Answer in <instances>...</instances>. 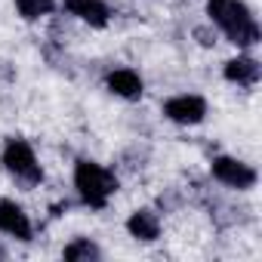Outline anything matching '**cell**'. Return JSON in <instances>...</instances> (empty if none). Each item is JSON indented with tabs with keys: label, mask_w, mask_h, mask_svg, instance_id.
I'll list each match as a JSON object with an SVG mask.
<instances>
[{
	"label": "cell",
	"mask_w": 262,
	"mask_h": 262,
	"mask_svg": "<svg viewBox=\"0 0 262 262\" xmlns=\"http://www.w3.org/2000/svg\"><path fill=\"white\" fill-rule=\"evenodd\" d=\"M207 16L225 31V37L234 47H253L262 37L250 7L241 4V0H207Z\"/></svg>",
	"instance_id": "obj_1"
},
{
	"label": "cell",
	"mask_w": 262,
	"mask_h": 262,
	"mask_svg": "<svg viewBox=\"0 0 262 262\" xmlns=\"http://www.w3.org/2000/svg\"><path fill=\"white\" fill-rule=\"evenodd\" d=\"M74 188L86 207L102 210L108 204V198L117 191V176L96 161H77L74 164Z\"/></svg>",
	"instance_id": "obj_2"
},
{
	"label": "cell",
	"mask_w": 262,
	"mask_h": 262,
	"mask_svg": "<svg viewBox=\"0 0 262 262\" xmlns=\"http://www.w3.org/2000/svg\"><path fill=\"white\" fill-rule=\"evenodd\" d=\"M0 161H4L7 173L16 176L19 182H25V185H40L43 170H40V164H37V158H34V148H31L25 139H7Z\"/></svg>",
	"instance_id": "obj_3"
},
{
	"label": "cell",
	"mask_w": 262,
	"mask_h": 262,
	"mask_svg": "<svg viewBox=\"0 0 262 262\" xmlns=\"http://www.w3.org/2000/svg\"><path fill=\"white\" fill-rule=\"evenodd\" d=\"M213 176H216L222 185L237 188V191H247V188L256 185V170H253L250 164L237 161V158H228V155L213 158Z\"/></svg>",
	"instance_id": "obj_4"
},
{
	"label": "cell",
	"mask_w": 262,
	"mask_h": 262,
	"mask_svg": "<svg viewBox=\"0 0 262 262\" xmlns=\"http://www.w3.org/2000/svg\"><path fill=\"white\" fill-rule=\"evenodd\" d=\"M164 114L173 120V123H185V126H191V123H201L204 117H207V102L201 99V96H173V99H167L164 102Z\"/></svg>",
	"instance_id": "obj_5"
},
{
	"label": "cell",
	"mask_w": 262,
	"mask_h": 262,
	"mask_svg": "<svg viewBox=\"0 0 262 262\" xmlns=\"http://www.w3.org/2000/svg\"><path fill=\"white\" fill-rule=\"evenodd\" d=\"M0 231H7L19 241H31V222L28 213L16 201H0Z\"/></svg>",
	"instance_id": "obj_6"
},
{
	"label": "cell",
	"mask_w": 262,
	"mask_h": 262,
	"mask_svg": "<svg viewBox=\"0 0 262 262\" xmlns=\"http://www.w3.org/2000/svg\"><path fill=\"white\" fill-rule=\"evenodd\" d=\"M65 4V10L71 13V16H77L80 22H86V25H93V28H105L108 25V7L102 4V0H62Z\"/></svg>",
	"instance_id": "obj_7"
},
{
	"label": "cell",
	"mask_w": 262,
	"mask_h": 262,
	"mask_svg": "<svg viewBox=\"0 0 262 262\" xmlns=\"http://www.w3.org/2000/svg\"><path fill=\"white\" fill-rule=\"evenodd\" d=\"M105 86L120 96V99H139L142 96V77L133 71V68H117L105 77Z\"/></svg>",
	"instance_id": "obj_8"
},
{
	"label": "cell",
	"mask_w": 262,
	"mask_h": 262,
	"mask_svg": "<svg viewBox=\"0 0 262 262\" xmlns=\"http://www.w3.org/2000/svg\"><path fill=\"white\" fill-rule=\"evenodd\" d=\"M259 74H262V68L250 56H237V59L225 62V80H231V83L253 86V83H259Z\"/></svg>",
	"instance_id": "obj_9"
},
{
	"label": "cell",
	"mask_w": 262,
	"mask_h": 262,
	"mask_svg": "<svg viewBox=\"0 0 262 262\" xmlns=\"http://www.w3.org/2000/svg\"><path fill=\"white\" fill-rule=\"evenodd\" d=\"M126 231L133 237H139V241H155L161 234V222H158V216L151 210H136L126 219Z\"/></svg>",
	"instance_id": "obj_10"
},
{
	"label": "cell",
	"mask_w": 262,
	"mask_h": 262,
	"mask_svg": "<svg viewBox=\"0 0 262 262\" xmlns=\"http://www.w3.org/2000/svg\"><path fill=\"white\" fill-rule=\"evenodd\" d=\"M62 256H65L68 262H80V259H86V262H90V259H99L102 253H99V247H96L90 237H77V241H71V244L65 247V253H62Z\"/></svg>",
	"instance_id": "obj_11"
},
{
	"label": "cell",
	"mask_w": 262,
	"mask_h": 262,
	"mask_svg": "<svg viewBox=\"0 0 262 262\" xmlns=\"http://www.w3.org/2000/svg\"><path fill=\"white\" fill-rule=\"evenodd\" d=\"M53 7H56V0H16L19 16L28 19V22H34V19L47 16V13H53Z\"/></svg>",
	"instance_id": "obj_12"
}]
</instances>
